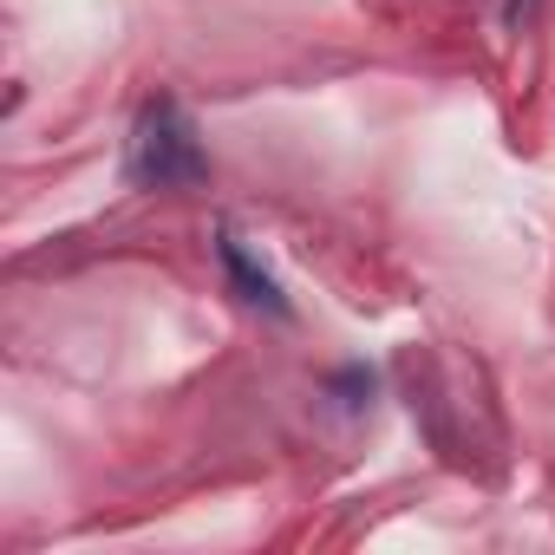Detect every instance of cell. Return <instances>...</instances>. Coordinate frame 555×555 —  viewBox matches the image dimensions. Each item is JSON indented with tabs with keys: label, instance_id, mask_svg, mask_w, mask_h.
<instances>
[{
	"label": "cell",
	"instance_id": "cell-1",
	"mask_svg": "<svg viewBox=\"0 0 555 555\" xmlns=\"http://www.w3.org/2000/svg\"><path fill=\"white\" fill-rule=\"evenodd\" d=\"M131 177L151 183V190H196L209 177V157L183 118L177 99H151L138 112V131H131Z\"/></svg>",
	"mask_w": 555,
	"mask_h": 555
},
{
	"label": "cell",
	"instance_id": "cell-2",
	"mask_svg": "<svg viewBox=\"0 0 555 555\" xmlns=\"http://www.w3.org/2000/svg\"><path fill=\"white\" fill-rule=\"evenodd\" d=\"M216 261H222V274H229V282H235V295H242L248 308H268V314H282V321L295 314V308H288V295L274 288L268 274L255 268V261H248V248H242L235 235H216Z\"/></svg>",
	"mask_w": 555,
	"mask_h": 555
}]
</instances>
